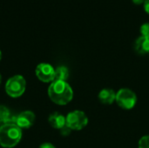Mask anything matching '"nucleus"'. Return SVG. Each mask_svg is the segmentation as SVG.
Returning a JSON list of instances; mask_svg holds the SVG:
<instances>
[{
    "instance_id": "4",
    "label": "nucleus",
    "mask_w": 149,
    "mask_h": 148,
    "mask_svg": "<svg viewBox=\"0 0 149 148\" xmlns=\"http://www.w3.org/2000/svg\"><path fill=\"white\" fill-rule=\"evenodd\" d=\"M88 124V118L86 113L79 110H75L67 114L65 125L71 129L79 131L85 128Z\"/></svg>"
},
{
    "instance_id": "19",
    "label": "nucleus",
    "mask_w": 149,
    "mask_h": 148,
    "mask_svg": "<svg viewBox=\"0 0 149 148\" xmlns=\"http://www.w3.org/2000/svg\"><path fill=\"white\" fill-rule=\"evenodd\" d=\"M1 58H2V53H1V51H0V60H1Z\"/></svg>"
},
{
    "instance_id": "5",
    "label": "nucleus",
    "mask_w": 149,
    "mask_h": 148,
    "mask_svg": "<svg viewBox=\"0 0 149 148\" xmlns=\"http://www.w3.org/2000/svg\"><path fill=\"white\" fill-rule=\"evenodd\" d=\"M118 106L125 110H130L134 107L137 102L136 94L130 89L123 88L116 93V99Z\"/></svg>"
},
{
    "instance_id": "1",
    "label": "nucleus",
    "mask_w": 149,
    "mask_h": 148,
    "mask_svg": "<svg viewBox=\"0 0 149 148\" xmlns=\"http://www.w3.org/2000/svg\"><path fill=\"white\" fill-rule=\"evenodd\" d=\"M48 95L55 104L64 106L73 98V91L65 81H53L48 88Z\"/></svg>"
},
{
    "instance_id": "14",
    "label": "nucleus",
    "mask_w": 149,
    "mask_h": 148,
    "mask_svg": "<svg viewBox=\"0 0 149 148\" xmlns=\"http://www.w3.org/2000/svg\"><path fill=\"white\" fill-rule=\"evenodd\" d=\"M141 36L149 37V23H145L141 26Z\"/></svg>"
},
{
    "instance_id": "11",
    "label": "nucleus",
    "mask_w": 149,
    "mask_h": 148,
    "mask_svg": "<svg viewBox=\"0 0 149 148\" xmlns=\"http://www.w3.org/2000/svg\"><path fill=\"white\" fill-rule=\"evenodd\" d=\"M69 77V71L65 66H58L55 70L53 81H65Z\"/></svg>"
},
{
    "instance_id": "3",
    "label": "nucleus",
    "mask_w": 149,
    "mask_h": 148,
    "mask_svg": "<svg viewBox=\"0 0 149 148\" xmlns=\"http://www.w3.org/2000/svg\"><path fill=\"white\" fill-rule=\"evenodd\" d=\"M26 82L23 76L16 75L10 78L5 85V91L7 94L12 98L20 97L25 91Z\"/></svg>"
},
{
    "instance_id": "9",
    "label": "nucleus",
    "mask_w": 149,
    "mask_h": 148,
    "mask_svg": "<svg viewBox=\"0 0 149 148\" xmlns=\"http://www.w3.org/2000/svg\"><path fill=\"white\" fill-rule=\"evenodd\" d=\"M99 100L104 105H111L116 99V93L113 90L106 88L101 90L98 95Z\"/></svg>"
},
{
    "instance_id": "7",
    "label": "nucleus",
    "mask_w": 149,
    "mask_h": 148,
    "mask_svg": "<svg viewBox=\"0 0 149 148\" xmlns=\"http://www.w3.org/2000/svg\"><path fill=\"white\" fill-rule=\"evenodd\" d=\"M54 74L55 70L54 68L47 64V63H41L37 66L36 69V75L39 80L45 83H48L54 80Z\"/></svg>"
},
{
    "instance_id": "16",
    "label": "nucleus",
    "mask_w": 149,
    "mask_h": 148,
    "mask_svg": "<svg viewBox=\"0 0 149 148\" xmlns=\"http://www.w3.org/2000/svg\"><path fill=\"white\" fill-rule=\"evenodd\" d=\"M39 148H56L52 144H51V143H44V144H42Z\"/></svg>"
},
{
    "instance_id": "17",
    "label": "nucleus",
    "mask_w": 149,
    "mask_h": 148,
    "mask_svg": "<svg viewBox=\"0 0 149 148\" xmlns=\"http://www.w3.org/2000/svg\"><path fill=\"white\" fill-rule=\"evenodd\" d=\"M143 6H144V10H146V12L149 14V0H145V2L143 3Z\"/></svg>"
},
{
    "instance_id": "20",
    "label": "nucleus",
    "mask_w": 149,
    "mask_h": 148,
    "mask_svg": "<svg viewBox=\"0 0 149 148\" xmlns=\"http://www.w3.org/2000/svg\"><path fill=\"white\" fill-rule=\"evenodd\" d=\"M0 84H1V75H0Z\"/></svg>"
},
{
    "instance_id": "13",
    "label": "nucleus",
    "mask_w": 149,
    "mask_h": 148,
    "mask_svg": "<svg viewBox=\"0 0 149 148\" xmlns=\"http://www.w3.org/2000/svg\"><path fill=\"white\" fill-rule=\"evenodd\" d=\"M139 148H149V135L141 138L139 140Z\"/></svg>"
},
{
    "instance_id": "18",
    "label": "nucleus",
    "mask_w": 149,
    "mask_h": 148,
    "mask_svg": "<svg viewBox=\"0 0 149 148\" xmlns=\"http://www.w3.org/2000/svg\"><path fill=\"white\" fill-rule=\"evenodd\" d=\"M133 2L137 4H141V3H143L145 2V0H133Z\"/></svg>"
},
{
    "instance_id": "15",
    "label": "nucleus",
    "mask_w": 149,
    "mask_h": 148,
    "mask_svg": "<svg viewBox=\"0 0 149 148\" xmlns=\"http://www.w3.org/2000/svg\"><path fill=\"white\" fill-rule=\"evenodd\" d=\"M71 131H72V130L65 125L63 128L60 129V133H61V135H63V136H67V135L70 134Z\"/></svg>"
},
{
    "instance_id": "12",
    "label": "nucleus",
    "mask_w": 149,
    "mask_h": 148,
    "mask_svg": "<svg viewBox=\"0 0 149 148\" xmlns=\"http://www.w3.org/2000/svg\"><path fill=\"white\" fill-rule=\"evenodd\" d=\"M11 118L9 109L3 106H0V124H6Z\"/></svg>"
},
{
    "instance_id": "2",
    "label": "nucleus",
    "mask_w": 149,
    "mask_h": 148,
    "mask_svg": "<svg viewBox=\"0 0 149 148\" xmlns=\"http://www.w3.org/2000/svg\"><path fill=\"white\" fill-rule=\"evenodd\" d=\"M22 138V131L13 123H6L0 126V145L4 148H12Z\"/></svg>"
},
{
    "instance_id": "8",
    "label": "nucleus",
    "mask_w": 149,
    "mask_h": 148,
    "mask_svg": "<svg viewBox=\"0 0 149 148\" xmlns=\"http://www.w3.org/2000/svg\"><path fill=\"white\" fill-rule=\"evenodd\" d=\"M134 50L140 55H144L149 52V37L141 36L134 43Z\"/></svg>"
},
{
    "instance_id": "6",
    "label": "nucleus",
    "mask_w": 149,
    "mask_h": 148,
    "mask_svg": "<svg viewBox=\"0 0 149 148\" xmlns=\"http://www.w3.org/2000/svg\"><path fill=\"white\" fill-rule=\"evenodd\" d=\"M35 121V115L31 111L22 112L17 116H13L10 119L8 123H13L19 128H30Z\"/></svg>"
},
{
    "instance_id": "10",
    "label": "nucleus",
    "mask_w": 149,
    "mask_h": 148,
    "mask_svg": "<svg viewBox=\"0 0 149 148\" xmlns=\"http://www.w3.org/2000/svg\"><path fill=\"white\" fill-rule=\"evenodd\" d=\"M48 121L50 123V125L56 129H61L65 126V118L58 113H53L50 115Z\"/></svg>"
}]
</instances>
